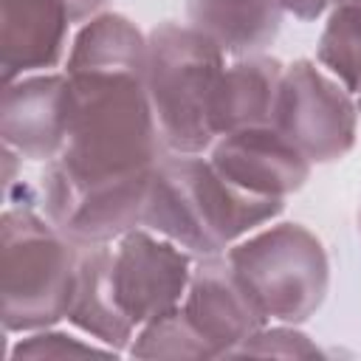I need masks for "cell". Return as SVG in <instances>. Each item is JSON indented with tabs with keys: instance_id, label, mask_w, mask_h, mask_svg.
Listing matches in <instances>:
<instances>
[{
	"instance_id": "obj_14",
	"label": "cell",
	"mask_w": 361,
	"mask_h": 361,
	"mask_svg": "<svg viewBox=\"0 0 361 361\" xmlns=\"http://www.w3.org/2000/svg\"><path fill=\"white\" fill-rule=\"evenodd\" d=\"M65 319L87 338L104 344L107 350L127 353L135 327L121 313L113 285H110V245H93L85 248V254L76 262L73 290L68 302Z\"/></svg>"
},
{
	"instance_id": "obj_9",
	"label": "cell",
	"mask_w": 361,
	"mask_h": 361,
	"mask_svg": "<svg viewBox=\"0 0 361 361\" xmlns=\"http://www.w3.org/2000/svg\"><path fill=\"white\" fill-rule=\"evenodd\" d=\"M107 0H0L3 82L54 71L68 59L71 28L102 14Z\"/></svg>"
},
{
	"instance_id": "obj_5",
	"label": "cell",
	"mask_w": 361,
	"mask_h": 361,
	"mask_svg": "<svg viewBox=\"0 0 361 361\" xmlns=\"http://www.w3.org/2000/svg\"><path fill=\"white\" fill-rule=\"evenodd\" d=\"M240 285L265 322L302 324L330 290V257L302 223H274L226 251Z\"/></svg>"
},
{
	"instance_id": "obj_11",
	"label": "cell",
	"mask_w": 361,
	"mask_h": 361,
	"mask_svg": "<svg viewBox=\"0 0 361 361\" xmlns=\"http://www.w3.org/2000/svg\"><path fill=\"white\" fill-rule=\"evenodd\" d=\"M68 127V73L42 71L6 82L0 107L3 147L28 161H54Z\"/></svg>"
},
{
	"instance_id": "obj_15",
	"label": "cell",
	"mask_w": 361,
	"mask_h": 361,
	"mask_svg": "<svg viewBox=\"0 0 361 361\" xmlns=\"http://www.w3.org/2000/svg\"><path fill=\"white\" fill-rule=\"evenodd\" d=\"M189 25L212 37L226 56L262 54L282 28V0H186Z\"/></svg>"
},
{
	"instance_id": "obj_1",
	"label": "cell",
	"mask_w": 361,
	"mask_h": 361,
	"mask_svg": "<svg viewBox=\"0 0 361 361\" xmlns=\"http://www.w3.org/2000/svg\"><path fill=\"white\" fill-rule=\"evenodd\" d=\"M161 135L144 76L68 73V127L62 152L45 164L71 186L152 175Z\"/></svg>"
},
{
	"instance_id": "obj_19",
	"label": "cell",
	"mask_w": 361,
	"mask_h": 361,
	"mask_svg": "<svg viewBox=\"0 0 361 361\" xmlns=\"http://www.w3.org/2000/svg\"><path fill=\"white\" fill-rule=\"evenodd\" d=\"M76 355H116V353L93 338H82L56 327L23 333V338L11 347V358H76Z\"/></svg>"
},
{
	"instance_id": "obj_3",
	"label": "cell",
	"mask_w": 361,
	"mask_h": 361,
	"mask_svg": "<svg viewBox=\"0 0 361 361\" xmlns=\"http://www.w3.org/2000/svg\"><path fill=\"white\" fill-rule=\"evenodd\" d=\"M144 87L166 152L203 155L214 141L212 104L226 71L223 48L189 23H161L147 34Z\"/></svg>"
},
{
	"instance_id": "obj_13",
	"label": "cell",
	"mask_w": 361,
	"mask_h": 361,
	"mask_svg": "<svg viewBox=\"0 0 361 361\" xmlns=\"http://www.w3.org/2000/svg\"><path fill=\"white\" fill-rule=\"evenodd\" d=\"M285 65L265 54L234 56L220 76V87L212 104L214 138L223 133L274 124L279 82Z\"/></svg>"
},
{
	"instance_id": "obj_6",
	"label": "cell",
	"mask_w": 361,
	"mask_h": 361,
	"mask_svg": "<svg viewBox=\"0 0 361 361\" xmlns=\"http://www.w3.org/2000/svg\"><path fill=\"white\" fill-rule=\"evenodd\" d=\"M358 104L353 93L313 59L285 65L274 127L310 161L333 164L355 147Z\"/></svg>"
},
{
	"instance_id": "obj_4",
	"label": "cell",
	"mask_w": 361,
	"mask_h": 361,
	"mask_svg": "<svg viewBox=\"0 0 361 361\" xmlns=\"http://www.w3.org/2000/svg\"><path fill=\"white\" fill-rule=\"evenodd\" d=\"M76 245L31 206H8L0 217L3 254V327L6 333H31L65 319L73 276Z\"/></svg>"
},
{
	"instance_id": "obj_8",
	"label": "cell",
	"mask_w": 361,
	"mask_h": 361,
	"mask_svg": "<svg viewBox=\"0 0 361 361\" xmlns=\"http://www.w3.org/2000/svg\"><path fill=\"white\" fill-rule=\"evenodd\" d=\"M149 180L152 175L96 183V186H71L62 178H56L51 169H45L42 175L45 217L76 248L110 245L121 234L141 226Z\"/></svg>"
},
{
	"instance_id": "obj_18",
	"label": "cell",
	"mask_w": 361,
	"mask_h": 361,
	"mask_svg": "<svg viewBox=\"0 0 361 361\" xmlns=\"http://www.w3.org/2000/svg\"><path fill=\"white\" fill-rule=\"evenodd\" d=\"M133 358H214L206 338L180 307L141 324L127 347Z\"/></svg>"
},
{
	"instance_id": "obj_23",
	"label": "cell",
	"mask_w": 361,
	"mask_h": 361,
	"mask_svg": "<svg viewBox=\"0 0 361 361\" xmlns=\"http://www.w3.org/2000/svg\"><path fill=\"white\" fill-rule=\"evenodd\" d=\"M358 231H361V209H358Z\"/></svg>"
},
{
	"instance_id": "obj_2",
	"label": "cell",
	"mask_w": 361,
	"mask_h": 361,
	"mask_svg": "<svg viewBox=\"0 0 361 361\" xmlns=\"http://www.w3.org/2000/svg\"><path fill=\"white\" fill-rule=\"evenodd\" d=\"M282 209L285 200L228 183L209 158L169 152L152 172L141 226L200 259L228 251Z\"/></svg>"
},
{
	"instance_id": "obj_22",
	"label": "cell",
	"mask_w": 361,
	"mask_h": 361,
	"mask_svg": "<svg viewBox=\"0 0 361 361\" xmlns=\"http://www.w3.org/2000/svg\"><path fill=\"white\" fill-rule=\"evenodd\" d=\"M333 6H355V8H361V0H333Z\"/></svg>"
},
{
	"instance_id": "obj_12",
	"label": "cell",
	"mask_w": 361,
	"mask_h": 361,
	"mask_svg": "<svg viewBox=\"0 0 361 361\" xmlns=\"http://www.w3.org/2000/svg\"><path fill=\"white\" fill-rule=\"evenodd\" d=\"M180 310L206 338L214 358H231L234 350L265 324V316L257 310L223 254L200 257L192 268Z\"/></svg>"
},
{
	"instance_id": "obj_17",
	"label": "cell",
	"mask_w": 361,
	"mask_h": 361,
	"mask_svg": "<svg viewBox=\"0 0 361 361\" xmlns=\"http://www.w3.org/2000/svg\"><path fill=\"white\" fill-rule=\"evenodd\" d=\"M319 65L353 96L361 93V8L333 6L316 45Z\"/></svg>"
},
{
	"instance_id": "obj_10",
	"label": "cell",
	"mask_w": 361,
	"mask_h": 361,
	"mask_svg": "<svg viewBox=\"0 0 361 361\" xmlns=\"http://www.w3.org/2000/svg\"><path fill=\"white\" fill-rule=\"evenodd\" d=\"M206 158L228 183L276 200L299 192L313 166L274 124L223 133L212 141Z\"/></svg>"
},
{
	"instance_id": "obj_16",
	"label": "cell",
	"mask_w": 361,
	"mask_h": 361,
	"mask_svg": "<svg viewBox=\"0 0 361 361\" xmlns=\"http://www.w3.org/2000/svg\"><path fill=\"white\" fill-rule=\"evenodd\" d=\"M147 34L124 14L102 11L79 25L71 39L65 73H133L147 71Z\"/></svg>"
},
{
	"instance_id": "obj_7",
	"label": "cell",
	"mask_w": 361,
	"mask_h": 361,
	"mask_svg": "<svg viewBox=\"0 0 361 361\" xmlns=\"http://www.w3.org/2000/svg\"><path fill=\"white\" fill-rule=\"evenodd\" d=\"M192 268V254L144 226L110 243L113 296L135 330L180 307Z\"/></svg>"
},
{
	"instance_id": "obj_24",
	"label": "cell",
	"mask_w": 361,
	"mask_h": 361,
	"mask_svg": "<svg viewBox=\"0 0 361 361\" xmlns=\"http://www.w3.org/2000/svg\"><path fill=\"white\" fill-rule=\"evenodd\" d=\"M358 116H361V93H358Z\"/></svg>"
},
{
	"instance_id": "obj_20",
	"label": "cell",
	"mask_w": 361,
	"mask_h": 361,
	"mask_svg": "<svg viewBox=\"0 0 361 361\" xmlns=\"http://www.w3.org/2000/svg\"><path fill=\"white\" fill-rule=\"evenodd\" d=\"M234 355H279V358H316L322 355L319 344L310 341L296 324H282V322H265L251 338H245Z\"/></svg>"
},
{
	"instance_id": "obj_21",
	"label": "cell",
	"mask_w": 361,
	"mask_h": 361,
	"mask_svg": "<svg viewBox=\"0 0 361 361\" xmlns=\"http://www.w3.org/2000/svg\"><path fill=\"white\" fill-rule=\"evenodd\" d=\"M282 8L285 14H293L302 23H313L333 8V0H282Z\"/></svg>"
}]
</instances>
